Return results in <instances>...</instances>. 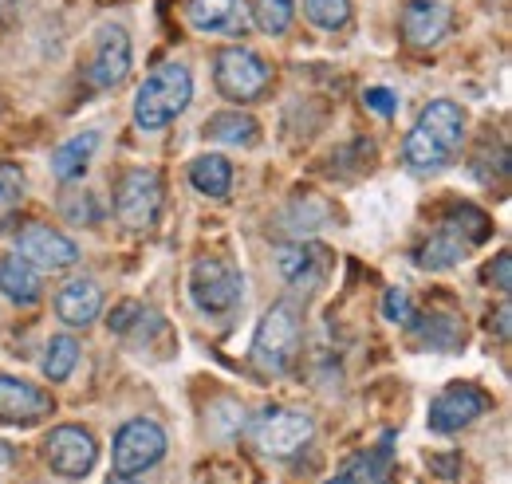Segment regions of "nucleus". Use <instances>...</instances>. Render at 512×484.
Returning a JSON list of instances; mask_svg holds the SVG:
<instances>
[{"label":"nucleus","mask_w":512,"mask_h":484,"mask_svg":"<svg viewBox=\"0 0 512 484\" xmlns=\"http://www.w3.org/2000/svg\"><path fill=\"white\" fill-rule=\"evenodd\" d=\"M190 182L205 197H229L233 189V166L221 154H201L190 162Z\"/></svg>","instance_id":"21"},{"label":"nucleus","mask_w":512,"mask_h":484,"mask_svg":"<svg viewBox=\"0 0 512 484\" xmlns=\"http://www.w3.org/2000/svg\"><path fill=\"white\" fill-rule=\"evenodd\" d=\"M12 4H16V0H0V16H4V12L12 8Z\"/></svg>","instance_id":"36"},{"label":"nucleus","mask_w":512,"mask_h":484,"mask_svg":"<svg viewBox=\"0 0 512 484\" xmlns=\"http://www.w3.org/2000/svg\"><path fill=\"white\" fill-rule=\"evenodd\" d=\"M20 201H24V174L12 162H0V229H8Z\"/></svg>","instance_id":"27"},{"label":"nucleus","mask_w":512,"mask_h":484,"mask_svg":"<svg viewBox=\"0 0 512 484\" xmlns=\"http://www.w3.org/2000/svg\"><path fill=\"white\" fill-rule=\"evenodd\" d=\"M107 484H134V481H130V477H111Z\"/></svg>","instance_id":"37"},{"label":"nucleus","mask_w":512,"mask_h":484,"mask_svg":"<svg viewBox=\"0 0 512 484\" xmlns=\"http://www.w3.org/2000/svg\"><path fill=\"white\" fill-rule=\"evenodd\" d=\"M209 134H213L217 142H229V146H253L260 130H256L253 115L225 111V115H213V119H209Z\"/></svg>","instance_id":"23"},{"label":"nucleus","mask_w":512,"mask_h":484,"mask_svg":"<svg viewBox=\"0 0 512 484\" xmlns=\"http://www.w3.org/2000/svg\"><path fill=\"white\" fill-rule=\"evenodd\" d=\"M193 99V75L186 63H162L154 67L134 95V122L142 130H162L170 119H178Z\"/></svg>","instance_id":"2"},{"label":"nucleus","mask_w":512,"mask_h":484,"mask_svg":"<svg viewBox=\"0 0 512 484\" xmlns=\"http://www.w3.org/2000/svg\"><path fill=\"white\" fill-rule=\"evenodd\" d=\"M327 484H351L347 477H335V481H327Z\"/></svg>","instance_id":"38"},{"label":"nucleus","mask_w":512,"mask_h":484,"mask_svg":"<svg viewBox=\"0 0 512 484\" xmlns=\"http://www.w3.org/2000/svg\"><path fill=\"white\" fill-rule=\"evenodd\" d=\"M461 142H465V111L449 99H434L418 115V126L406 134L402 158L414 174H438L457 158Z\"/></svg>","instance_id":"1"},{"label":"nucleus","mask_w":512,"mask_h":484,"mask_svg":"<svg viewBox=\"0 0 512 484\" xmlns=\"http://www.w3.org/2000/svg\"><path fill=\"white\" fill-rule=\"evenodd\" d=\"M115 473L119 477H134V473H146L150 465H158L166 457V433L158 422H146V418H134L115 433Z\"/></svg>","instance_id":"8"},{"label":"nucleus","mask_w":512,"mask_h":484,"mask_svg":"<svg viewBox=\"0 0 512 484\" xmlns=\"http://www.w3.org/2000/svg\"><path fill=\"white\" fill-rule=\"evenodd\" d=\"M95 146H99V134H95V130H87V134L64 142V146L56 150V158H52V174H56L60 182H79V178L87 174V166H91Z\"/></svg>","instance_id":"20"},{"label":"nucleus","mask_w":512,"mask_h":484,"mask_svg":"<svg viewBox=\"0 0 512 484\" xmlns=\"http://www.w3.org/2000/svg\"><path fill=\"white\" fill-rule=\"evenodd\" d=\"M64 213H67V221H75V225H95V221H99V209H95L91 193H83V201H67Z\"/></svg>","instance_id":"31"},{"label":"nucleus","mask_w":512,"mask_h":484,"mask_svg":"<svg viewBox=\"0 0 512 484\" xmlns=\"http://www.w3.org/2000/svg\"><path fill=\"white\" fill-rule=\"evenodd\" d=\"M16 256H24L32 268H44V272H64L79 260V248L75 241H67L60 229L52 225H28L20 229V241H16Z\"/></svg>","instance_id":"11"},{"label":"nucleus","mask_w":512,"mask_h":484,"mask_svg":"<svg viewBox=\"0 0 512 484\" xmlns=\"http://www.w3.org/2000/svg\"><path fill=\"white\" fill-rule=\"evenodd\" d=\"M383 311L390 323H414V303L402 288H390L383 296Z\"/></svg>","instance_id":"30"},{"label":"nucleus","mask_w":512,"mask_h":484,"mask_svg":"<svg viewBox=\"0 0 512 484\" xmlns=\"http://www.w3.org/2000/svg\"><path fill=\"white\" fill-rule=\"evenodd\" d=\"M485 410H489V394L469 386V382H457L430 402V429L434 433H457L469 422H477Z\"/></svg>","instance_id":"12"},{"label":"nucleus","mask_w":512,"mask_h":484,"mask_svg":"<svg viewBox=\"0 0 512 484\" xmlns=\"http://www.w3.org/2000/svg\"><path fill=\"white\" fill-rule=\"evenodd\" d=\"M390 445H379V449H367L359 453L351 465H347V481L351 484H390Z\"/></svg>","instance_id":"22"},{"label":"nucleus","mask_w":512,"mask_h":484,"mask_svg":"<svg viewBox=\"0 0 512 484\" xmlns=\"http://www.w3.org/2000/svg\"><path fill=\"white\" fill-rule=\"evenodd\" d=\"M312 433H316V422L308 418V414H300V410H264V414H256L253 422V441L260 453H268V457H292V453H300L308 441H312Z\"/></svg>","instance_id":"7"},{"label":"nucleus","mask_w":512,"mask_h":484,"mask_svg":"<svg viewBox=\"0 0 512 484\" xmlns=\"http://www.w3.org/2000/svg\"><path fill=\"white\" fill-rule=\"evenodd\" d=\"M138 319H142V307H138L134 300H127L111 311V319H107V323H111V331H119V335H123V331H130V323H138Z\"/></svg>","instance_id":"32"},{"label":"nucleus","mask_w":512,"mask_h":484,"mask_svg":"<svg viewBox=\"0 0 512 484\" xmlns=\"http://www.w3.org/2000/svg\"><path fill=\"white\" fill-rule=\"evenodd\" d=\"M190 296L205 315H225L245 296L241 272L221 256H197L190 268Z\"/></svg>","instance_id":"4"},{"label":"nucleus","mask_w":512,"mask_h":484,"mask_svg":"<svg viewBox=\"0 0 512 484\" xmlns=\"http://www.w3.org/2000/svg\"><path fill=\"white\" fill-rule=\"evenodd\" d=\"M469 248H473V244L465 241L457 229H449L446 225L438 237H430V241L418 248V256H414V260H418L422 268L438 272V268H453V264H461V260L469 256Z\"/></svg>","instance_id":"19"},{"label":"nucleus","mask_w":512,"mask_h":484,"mask_svg":"<svg viewBox=\"0 0 512 484\" xmlns=\"http://www.w3.org/2000/svg\"><path fill=\"white\" fill-rule=\"evenodd\" d=\"M300 351V315L292 303H272L253 335V370L260 378H280Z\"/></svg>","instance_id":"3"},{"label":"nucleus","mask_w":512,"mask_h":484,"mask_svg":"<svg viewBox=\"0 0 512 484\" xmlns=\"http://www.w3.org/2000/svg\"><path fill=\"white\" fill-rule=\"evenodd\" d=\"M0 292L16 303L40 300V276L24 256H4L0 260Z\"/></svg>","instance_id":"18"},{"label":"nucleus","mask_w":512,"mask_h":484,"mask_svg":"<svg viewBox=\"0 0 512 484\" xmlns=\"http://www.w3.org/2000/svg\"><path fill=\"white\" fill-rule=\"evenodd\" d=\"M75 363H79V343L71 335H56L48 343V351H44V374L52 382H64L67 374L75 370Z\"/></svg>","instance_id":"25"},{"label":"nucleus","mask_w":512,"mask_h":484,"mask_svg":"<svg viewBox=\"0 0 512 484\" xmlns=\"http://www.w3.org/2000/svg\"><path fill=\"white\" fill-rule=\"evenodd\" d=\"M44 457L60 477H87L95 469V437L83 425H56L44 437Z\"/></svg>","instance_id":"9"},{"label":"nucleus","mask_w":512,"mask_h":484,"mask_svg":"<svg viewBox=\"0 0 512 484\" xmlns=\"http://www.w3.org/2000/svg\"><path fill=\"white\" fill-rule=\"evenodd\" d=\"M213 79H217V91L229 99V103H253L268 91L272 83V71L268 63L260 60L249 48H225L217 56V67H213Z\"/></svg>","instance_id":"5"},{"label":"nucleus","mask_w":512,"mask_h":484,"mask_svg":"<svg viewBox=\"0 0 512 484\" xmlns=\"http://www.w3.org/2000/svg\"><path fill=\"white\" fill-rule=\"evenodd\" d=\"M56 311L67 327H91L103 315V288L95 280H71L64 292L56 296Z\"/></svg>","instance_id":"17"},{"label":"nucleus","mask_w":512,"mask_h":484,"mask_svg":"<svg viewBox=\"0 0 512 484\" xmlns=\"http://www.w3.org/2000/svg\"><path fill=\"white\" fill-rule=\"evenodd\" d=\"M453 12L446 0H406L402 4V40L410 48H438L446 40Z\"/></svg>","instance_id":"13"},{"label":"nucleus","mask_w":512,"mask_h":484,"mask_svg":"<svg viewBox=\"0 0 512 484\" xmlns=\"http://www.w3.org/2000/svg\"><path fill=\"white\" fill-rule=\"evenodd\" d=\"M449 229H457L461 237L469 244H481L489 233H493V221L481 213V209H473V205H461L457 213H453V221H449Z\"/></svg>","instance_id":"29"},{"label":"nucleus","mask_w":512,"mask_h":484,"mask_svg":"<svg viewBox=\"0 0 512 484\" xmlns=\"http://www.w3.org/2000/svg\"><path fill=\"white\" fill-rule=\"evenodd\" d=\"M162 213V178L158 170H127L123 182H119V193H115V217L127 225V229H154Z\"/></svg>","instance_id":"6"},{"label":"nucleus","mask_w":512,"mask_h":484,"mask_svg":"<svg viewBox=\"0 0 512 484\" xmlns=\"http://www.w3.org/2000/svg\"><path fill=\"white\" fill-rule=\"evenodd\" d=\"M489 284H493L497 292H509L512 288V256L509 252H501V256H497V264L489 268Z\"/></svg>","instance_id":"33"},{"label":"nucleus","mask_w":512,"mask_h":484,"mask_svg":"<svg viewBox=\"0 0 512 484\" xmlns=\"http://www.w3.org/2000/svg\"><path fill=\"white\" fill-rule=\"evenodd\" d=\"M130 71V36L127 28L119 24H103L99 36H95V56H91V67H87V79L91 87L99 91H111L127 79Z\"/></svg>","instance_id":"10"},{"label":"nucleus","mask_w":512,"mask_h":484,"mask_svg":"<svg viewBox=\"0 0 512 484\" xmlns=\"http://www.w3.org/2000/svg\"><path fill=\"white\" fill-rule=\"evenodd\" d=\"M48 414H52V398L40 386L0 374V422L32 425L40 422V418H48Z\"/></svg>","instance_id":"15"},{"label":"nucleus","mask_w":512,"mask_h":484,"mask_svg":"<svg viewBox=\"0 0 512 484\" xmlns=\"http://www.w3.org/2000/svg\"><path fill=\"white\" fill-rule=\"evenodd\" d=\"M509 303H505V307H501V311H497V331H501V339H509Z\"/></svg>","instance_id":"35"},{"label":"nucleus","mask_w":512,"mask_h":484,"mask_svg":"<svg viewBox=\"0 0 512 484\" xmlns=\"http://www.w3.org/2000/svg\"><path fill=\"white\" fill-rule=\"evenodd\" d=\"M304 12L312 24H320L327 32L351 24V0H304Z\"/></svg>","instance_id":"28"},{"label":"nucleus","mask_w":512,"mask_h":484,"mask_svg":"<svg viewBox=\"0 0 512 484\" xmlns=\"http://www.w3.org/2000/svg\"><path fill=\"white\" fill-rule=\"evenodd\" d=\"M186 16L197 32H209V36H245L253 24V12L245 0H190Z\"/></svg>","instance_id":"14"},{"label":"nucleus","mask_w":512,"mask_h":484,"mask_svg":"<svg viewBox=\"0 0 512 484\" xmlns=\"http://www.w3.org/2000/svg\"><path fill=\"white\" fill-rule=\"evenodd\" d=\"M363 103H367L371 111H379V115H394V107H398V99H394L386 87H371V91L363 95Z\"/></svg>","instance_id":"34"},{"label":"nucleus","mask_w":512,"mask_h":484,"mask_svg":"<svg viewBox=\"0 0 512 484\" xmlns=\"http://www.w3.org/2000/svg\"><path fill=\"white\" fill-rule=\"evenodd\" d=\"M276 264H280V276L296 288H316L327 272V252L320 244H288L276 252Z\"/></svg>","instance_id":"16"},{"label":"nucleus","mask_w":512,"mask_h":484,"mask_svg":"<svg viewBox=\"0 0 512 484\" xmlns=\"http://www.w3.org/2000/svg\"><path fill=\"white\" fill-rule=\"evenodd\" d=\"M418 335H422V343H430L438 351H453L465 339V327L453 315H430V319L418 323Z\"/></svg>","instance_id":"24"},{"label":"nucleus","mask_w":512,"mask_h":484,"mask_svg":"<svg viewBox=\"0 0 512 484\" xmlns=\"http://www.w3.org/2000/svg\"><path fill=\"white\" fill-rule=\"evenodd\" d=\"M292 12H296V0H253V20L260 32L268 36H280L288 32L292 24Z\"/></svg>","instance_id":"26"}]
</instances>
